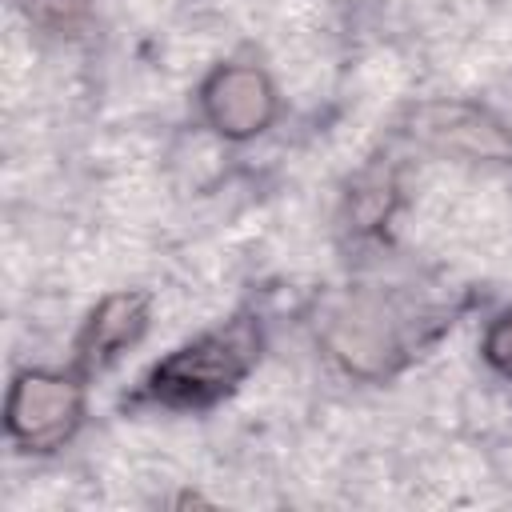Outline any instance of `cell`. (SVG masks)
I'll return each instance as SVG.
<instances>
[{
  "label": "cell",
  "mask_w": 512,
  "mask_h": 512,
  "mask_svg": "<svg viewBox=\"0 0 512 512\" xmlns=\"http://www.w3.org/2000/svg\"><path fill=\"white\" fill-rule=\"evenodd\" d=\"M256 348H260L256 324L252 320H232L228 328H216V332L176 348L172 356H164L152 368L148 388H152L156 400L176 404V408L212 404L236 380H244V372L256 360Z\"/></svg>",
  "instance_id": "cell-1"
},
{
  "label": "cell",
  "mask_w": 512,
  "mask_h": 512,
  "mask_svg": "<svg viewBox=\"0 0 512 512\" xmlns=\"http://www.w3.org/2000/svg\"><path fill=\"white\" fill-rule=\"evenodd\" d=\"M84 416V396L68 376L52 372H24L12 384L8 396V432L32 448V452H52L60 448Z\"/></svg>",
  "instance_id": "cell-2"
},
{
  "label": "cell",
  "mask_w": 512,
  "mask_h": 512,
  "mask_svg": "<svg viewBox=\"0 0 512 512\" xmlns=\"http://www.w3.org/2000/svg\"><path fill=\"white\" fill-rule=\"evenodd\" d=\"M204 112H208V124L216 132L244 140V136H256L272 124L276 92L260 68L232 64V68H220L204 84Z\"/></svg>",
  "instance_id": "cell-3"
},
{
  "label": "cell",
  "mask_w": 512,
  "mask_h": 512,
  "mask_svg": "<svg viewBox=\"0 0 512 512\" xmlns=\"http://www.w3.org/2000/svg\"><path fill=\"white\" fill-rule=\"evenodd\" d=\"M328 344L348 368H356L364 376L384 372L392 364V356L400 352L396 328L376 304H352V308L336 312L328 324Z\"/></svg>",
  "instance_id": "cell-4"
},
{
  "label": "cell",
  "mask_w": 512,
  "mask_h": 512,
  "mask_svg": "<svg viewBox=\"0 0 512 512\" xmlns=\"http://www.w3.org/2000/svg\"><path fill=\"white\" fill-rule=\"evenodd\" d=\"M144 324H148V296H140V292L108 296L84 324V336H80L84 364H108L116 352H124L132 340H140Z\"/></svg>",
  "instance_id": "cell-5"
},
{
  "label": "cell",
  "mask_w": 512,
  "mask_h": 512,
  "mask_svg": "<svg viewBox=\"0 0 512 512\" xmlns=\"http://www.w3.org/2000/svg\"><path fill=\"white\" fill-rule=\"evenodd\" d=\"M84 12H88V0H32V16L56 32H72L84 20Z\"/></svg>",
  "instance_id": "cell-6"
},
{
  "label": "cell",
  "mask_w": 512,
  "mask_h": 512,
  "mask_svg": "<svg viewBox=\"0 0 512 512\" xmlns=\"http://www.w3.org/2000/svg\"><path fill=\"white\" fill-rule=\"evenodd\" d=\"M484 352H488V360H492L496 368L512 372V312H504V316L488 328V336H484Z\"/></svg>",
  "instance_id": "cell-7"
}]
</instances>
